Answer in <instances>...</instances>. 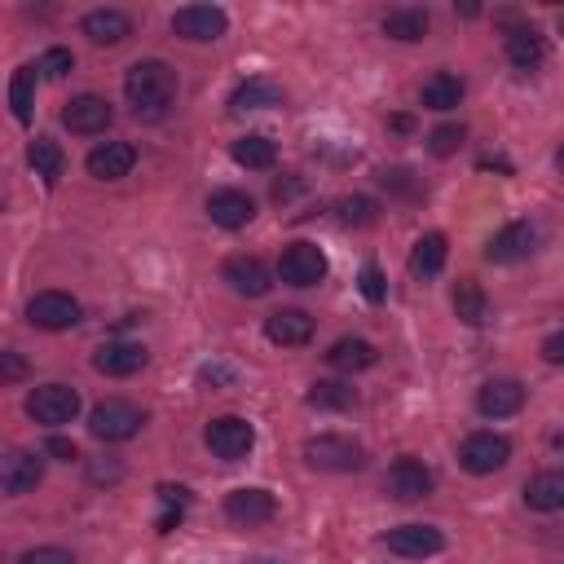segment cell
<instances>
[{"instance_id": "ba28073f", "label": "cell", "mask_w": 564, "mask_h": 564, "mask_svg": "<svg viewBox=\"0 0 564 564\" xmlns=\"http://www.w3.org/2000/svg\"><path fill=\"white\" fill-rule=\"evenodd\" d=\"M278 278L286 286H317L326 278V256L317 242H286L282 260H278Z\"/></svg>"}, {"instance_id": "7a4b0ae2", "label": "cell", "mask_w": 564, "mask_h": 564, "mask_svg": "<svg viewBox=\"0 0 564 564\" xmlns=\"http://www.w3.org/2000/svg\"><path fill=\"white\" fill-rule=\"evenodd\" d=\"M300 454H304V463L317 467V471H361V467H366V449H361L352 436H335V432L308 436Z\"/></svg>"}, {"instance_id": "d4e9b609", "label": "cell", "mask_w": 564, "mask_h": 564, "mask_svg": "<svg viewBox=\"0 0 564 564\" xmlns=\"http://www.w3.org/2000/svg\"><path fill=\"white\" fill-rule=\"evenodd\" d=\"M282 106V88L273 79H247L229 93V110L234 115H247V110H273Z\"/></svg>"}, {"instance_id": "f546056e", "label": "cell", "mask_w": 564, "mask_h": 564, "mask_svg": "<svg viewBox=\"0 0 564 564\" xmlns=\"http://www.w3.org/2000/svg\"><path fill=\"white\" fill-rule=\"evenodd\" d=\"M419 101H423L427 110H454V106L463 101V79L449 75V70H436V75L419 88Z\"/></svg>"}, {"instance_id": "e575fe53", "label": "cell", "mask_w": 564, "mask_h": 564, "mask_svg": "<svg viewBox=\"0 0 564 564\" xmlns=\"http://www.w3.org/2000/svg\"><path fill=\"white\" fill-rule=\"evenodd\" d=\"M335 212H339V220H344V225H375V220H379V203H375V198H366V194L339 198V203H335Z\"/></svg>"}, {"instance_id": "ffe728a7", "label": "cell", "mask_w": 564, "mask_h": 564, "mask_svg": "<svg viewBox=\"0 0 564 564\" xmlns=\"http://www.w3.org/2000/svg\"><path fill=\"white\" fill-rule=\"evenodd\" d=\"M145 361H150V352H145L141 344H132V339H110V344H101V348L93 352V366H97L101 375H115V379L137 375Z\"/></svg>"}, {"instance_id": "277c9868", "label": "cell", "mask_w": 564, "mask_h": 564, "mask_svg": "<svg viewBox=\"0 0 564 564\" xmlns=\"http://www.w3.org/2000/svg\"><path fill=\"white\" fill-rule=\"evenodd\" d=\"M26 414H31L40 427H66V423H75V414H79V392H75L70 383H40V388H31V397H26Z\"/></svg>"}, {"instance_id": "7402d4cb", "label": "cell", "mask_w": 564, "mask_h": 564, "mask_svg": "<svg viewBox=\"0 0 564 564\" xmlns=\"http://www.w3.org/2000/svg\"><path fill=\"white\" fill-rule=\"evenodd\" d=\"M79 31L93 40V44H123L132 35V18L123 9H88L79 18Z\"/></svg>"}, {"instance_id": "f35d334b", "label": "cell", "mask_w": 564, "mask_h": 564, "mask_svg": "<svg viewBox=\"0 0 564 564\" xmlns=\"http://www.w3.org/2000/svg\"><path fill=\"white\" fill-rule=\"evenodd\" d=\"M18 564H75V555L66 546H31L18 555Z\"/></svg>"}, {"instance_id": "7c38bea8", "label": "cell", "mask_w": 564, "mask_h": 564, "mask_svg": "<svg viewBox=\"0 0 564 564\" xmlns=\"http://www.w3.org/2000/svg\"><path fill=\"white\" fill-rule=\"evenodd\" d=\"M40 480H44L40 454H31V449H4L0 454V494L18 498V494H31Z\"/></svg>"}, {"instance_id": "ab89813d", "label": "cell", "mask_w": 564, "mask_h": 564, "mask_svg": "<svg viewBox=\"0 0 564 564\" xmlns=\"http://www.w3.org/2000/svg\"><path fill=\"white\" fill-rule=\"evenodd\" d=\"M357 286H361V295H366L370 304H379V300L388 295V282H383L379 264H366V269H361V278H357Z\"/></svg>"}, {"instance_id": "836d02e7", "label": "cell", "mask_w": 564, "mask_h": 564, "mask_svg": "<svg viewBox=\"0 0 564 564\" xmlns=\"http://www.w3.org/2000/svg\"><path fill=\"white\" fill-rule=\"evenodd\" d=\"M9 106L18 123H31V106H35V66H18L13 84H9Z\"/></svg>"}, {"instance_id": "1f68e13d", "label": "cell", "mask_w": 564, "mask_h": 564, "mask_svg": "<svg viewBox=\"0 0 564 564\" xmlns=\"http://www.w3.org/2000/svg\"><path fill=\"white\" fill-rule=\"evenodd\" d=\"M26 163H31V172L35 176H44L48 185L62 176V167H66V154H62V145L53 141V137H35L31 145H26Z\"/></svg>"}, {"instance_id": "8992f818", "label": "cell", "mask_w": 564, "mask_h": 564, "mask_svg": "<svg viewBox=\"0 0 564 564\" xmlns=\"http://www.w3.org/2000/svg\"><path fill=\"white\" fill-rule=\"evenodd\" d=\"M511 458V441L498 436V432H471L463 445H458V463L471 471V476H494L502 471Z\"/></svg>"}, {"instance_id": "4316f807", "label": "cell", "mask_w": 564, "mask_h": 564, "mask_svg": "<svg viewBox=\"0 0 564 564\" xmlns=\"http://www.w3.org/2000/svg\"><path fill=\"white\" fill-rule=\"evenodd\" d=\"M445 256H449V242H445V234H423L419 242H414V251H410V269L419 273V278H436L441 269H445Z\"/></svg>"}, {"instance_id": "7bdbcfd3", "label": "cell", "mask_w": 564, "mask_h": 564, "mask_svg": "<svg viewBox=\"0 0 564 564\" xmlns=\"http://www.w3.org/2000/svg\"><path fill=\"white\" fill-rule=\"evenodd\" d=\"M198 379H203V383H234V370L216 361V366H203V370H198Z\"/></svg>"}, {"instance_id": "2e32d148", "label": "cell", "mask_w": 564, "mask_h": 564, "mask_svg": "<svg viewBox=\"0 0 564 564\" xmlns=\"http://www.w3.org/2000/svg\"><path fill=\"white\" fill-rule=\"evenodd\" d=\"M383 485H388V494H392V498H401V502H419V498H427V494H432L436 476H432L419 458H397V463L388 467Z\"/></svg>"}, {"instance_id": "cb8c5ba5", "label": "cell", "mask_w": 564, "mask_h": 564, "mask_svg": "<svg viewBox=\"0 0 564 564\" xmlns=\"http://www.w3.org/2000/svg\"><path fill=\"white\" fill-rule=\"evenodd\" d=\"M432 31V18L427 9H414V4H401V9H388L383 13V35L388 40H401V44H414Z\"/></svg>"}, {"instance_id": "3957f363", "label": "cell", "mask_w": 564, "mask_h": 564, "mask_svg": "<svg viewBox=\"0 0 564 564\" xmlns=\"http://www.w3.org/2000/svg\"><path fill=\"white\" fill-rule=\"evenodd\" d=\"M141 427H145V410L132 405V401L110 397V401H101V405L88 410V432L97 441H132Z\"/></svg>"}, {"instance_id": "52a82bcc", "label": "cell", "mask_w": 564, "mask_h": 564, "mask_svg": "<svg viewBox=\"0 0 564 564\" xmlns=\"http://www.w3.org/2000/svg\"><path fill=\"white\" fill-rule=\"evenodd\" d=\"M172 31H176L181 40L212 44V40H220V35L229 31V18H225L220 4H185V9L172 13Z\"/></svg>"}, {"instance_id": "60d3db41", "label": "cell", "mask_w": 564, "mask_h": 564, "mask_svg": "<svg viewBox=\"0 0 564 564\" xmlns=\"http://www.w3.org/2000/svg\"><path fill=\"white\" fill-rule=\"evenodd\" d=\"M44 454H53L57 463H75V458H79L75 441H66V436H48V441H44Z\"/></svg>"}, {"instance_id": "484cf974", "label": "cell", "mask_w": 564, "mask_h": 564, "mask_svg": "<svg viewBox=\"0 0 564 564\" xmlns=\"http://www.w3.org/2000/svg\"><path fill=\"white\" fill-rule=\"evenodd\" d=\"M524 502L533 511H560L564 507V471H538L524 480Z\"/></svg>"}, {"instance_id": "4dcf8cb0", "label": "cell", "mask_w": 564, "mask_h": 564, "mask_svg": "<svg viewBox=\"0 0 564 564\" xmlns=\"http://www.w3.org/2000/svg\"><path fill=\"white\" fill-rule=\"evenodd\" d=\"M229 154H234V163H238V167H251V172H264V167H273V159H278L273 141H269V137H260V132L238 137Z\"/></svg>"}, {"instance_id": "9c48e42d", "label": "cell", "mask_w": 564, "mask_h": 564, "mask_svg": "<svg viewBox=\"0 0 564 564\" xmlns=\"http://www.w3.org/2000/svg\"><path fill=\"white\" fill-rule=\"evenodd\" d=\"M26 322L35 330H70L79 322V300L66 291H40L26 304Z\"/></svg>"}, {"instance_id": "d6a6232c", "label": "cell", "mask_w": 564, "mask_h": 564, "mask_svg": "<svg viewBox=\"0 0 564 564\" xmlns=\"http://www.w3.org/2000/svg\"><path fill=\"white\" fill-rule=\"evenodd\" d=\"M304 401H308L313 410H352V405H357V392H352L348 383H339V379H317Z\"/></svg>"}, {"instance_id": "f1b7e54d", "label": "cell", "mask_w": 564, "mask_h": 564, "mask_svg": "<svg viewBox=\"0 0 564 564\" xmlns=\"http://www.w3.org/2000/svg\"><path fill=\"white\" fill-rule=\"evenodd\" d=\"M375 344L370 339H357V335H348V339H335L330 344V352H326V361L335 366V370H366V366H375Z\"/></svg>"}, {"instance_id": "5b68a950", "label": "cell", "mask_w": 564, "mask_h": 564, "mask_svg": "<svg viewBox=\"0 0 564 564\" xmlns=\"http://www.w3.org/2000/svg\"><path fill=\"white\" fill-rule=\"evenodd\" d=\"M203 441H207V449H212L216 458H225V463H242V458L251 454V445H256V427H251L242 414H220V419L207 423Z\"/></svg>"}, {"instance_id": "603a6c76", "label": "cell", "mask_w": 564, "mask_h": 564, "mask_svg": "<svg viewBox=\"0 0 564 564\" xmlns=\"http://www.w3.org/2000/svg\"><path fill=\"white\" fill-rule=\"evenodd\" d=\"M502 48H507V62L516 70H538L546 62V40H542L538 26H511L507 40H502Z\"/></svg>"}, {"instance_id": "d590c367", "label": "cell", "mask_w": 564, "mask_h": 564, "mask_svg": "<svg viewBox=\"0 0 564 564\" xmlns=\"http://www.w3.org/2000/svg\"><path fill=\"white\" fill-rule=\"evenodd\" d=\"M463 137H467V132H463V123H441V128H432V132H427V150H432L436 159H449V154L463 145Z\"/></svg>"}, {"instance_id": "74e56055", "label": "cell", "mask_w": 564, "mask_h": 564, "mask_svg": "<svg viewBox=\"0 0 564 564\" xmlns=\"http://www.w3.org/2000/svg\"><path fill=\"white\" fill-rule=\"evenodd\" d=\"M26 375H31L26 357L13 352V348H0V388H4V383H18V379H26Z\"/></svg>"}, {"instance_id": "44dd1931", "label": "cell", "mask_w": 564, "mask_h": 564, "mask_svg": "<svg viewBox=\"0 0 564 564\" xmlns=\"http://www.w3.org/2000/svg\"><path fill=\"white\" fill-rule=\"evenodd\" d=\"M207 216H212V225H220V229H242V225H251V216H256V198L242 194V189H216V194L207 198Z\"/></svg>"}, {"instance_id": "ee69618b", "label": "cell", "mask_w": 564, "mask_h": 564, "mask_svg": "<svg viewBox=\"0 0 564 564\" xmlns=\"http://www.w3.org/2000/svg\"><path fill=\"white\" fill-rule=\"evenodd\" d=\"M88 476L101 485V480H119V476H123V467L110 458V463H93V467H88Z\"/></svg>"}, {"instance_id": "d6986e66", "label": "cell", "mask_w": 564, "mask_h": 564, "mask_svg": "<svg viewBox=\"0 0 564 564\" xmlns=\"http://www.w3.org/2000/svg\"><path fill=\"white\" fill-rule=\"evenodd\" d=\"M264 339L282 344V348H300L313 339V317L304 308H278L264 317Z\"/></svg>"}, {"instance_id": "5bb4252c", "label": "cell", "mask_w": 564, "mask_h": 564, "mask_svg": "<svg viewBox=\"0 0 564 564\" xmlns=\"http://www.w3.org/2000/svg\"><path fill=\"white\" fill-rule=\"evenodd\" d=\"M533 247H538V229H533L529 220H511V225H502V229L489 238L485 260H494V264H516V260L533 256Z\"/></svg>"}, {"instance_id": "e0dca14e", "label": "cell", "mask_w": 564, "mask_h": 564, "mask_svg": "<svg viewBox=\"0 0 564 564\" xmlns=\"http://www.w3.org/2000/svg\"><path fill=\"white\" fill-rule=\"evenodd\" d=\"M524 405V383L520 379H485L476 388V410L485 419H507Z\"/></svg>"}, {"instance_id": "8d00e7d4", "label": "cell", "mask_w": 564, "mask_h": 564, "mask_svg": "<svg viewBox=\"0 0 564 564\" xmlns=\"http://www.w3.org/2000/svg\"><path fill=\"white\" fill-rule=\"evenodd\" d=\"M75 66V57H70V48H44V57L35 62V70L44 75V79H62L66 70Z\"/></svg>"}, {"instance_id": "83f0119b", "label": "cell", "mask_w": 564, "mask_h": 564, "mask_svg": "<svg viewBox=\"0 0 564 564\" xmlns=\"http://www.w3.org/2000/svg\"><path fill=\"white\" fill-rule=\"evenodd\" d=\"M454 313L467 326H485L489 322V295L480 291L476 278H458V286H454Z\"/></svg>"}, {"instance_id": "ac0fdd59", "label": "cell", "mask_w": 564, "mask_h": 564, "mask_svg": "<svg viewBox=\"0 0 564 564\" xmlns=\"http://www.w3.org/2000/svg\"><path fill=\"white\" fill-rule=\"evenodd\" d=\"M132 163H137V150H132L128 141H101V145H93L88 159H84L88 176H97V181H119V176L132 172Z\"/></svg>"}, {"instance_id": "4fadbf2b", "label": "cell", "mask_w": 564, "mask_h": 564, "mask_svg": "<svg viewBox=\"0 0 564 564\" xmlns=\"http://www.w3.org/2000/svg\"><path fill=\"white\" fill-rule=\"evenodd\" d=\"M110 119H115V110H110V101L97 97V93H79V97H70L66 110H62V123H66L70 132H79V137H97V132H106Z\"/></svg>"}, {"instance_id": "6da1fadb", "label": "cell", "mask_w": 564, "mask_h": 564, "mask_svg": "<svg viewBox=\"0 0 564 564\" xmlns=\"http://www.w3.org/2000/svg\"><path fill=\"white\" fill-rule=\"evenodd\" d=\"M123 97H128V106H132L137 119L154 123V119H163V115L172 110V101H176V70H172L167 62H159V57H145V62L128 66V75H123Z\"/></svg>"}, {"instance_id": "30bf717a", "label": "cell", "mask_w": 564, "mask_h": 564, "mask_svg": "<svg viewBox=\"0 0 564 564\" xmlns=\"http://www.w3.org/2000/svg\"><path fill=\"white\" fill-rule=\"evenodd\" d=\"M225 516L242 529H256V524H269L278 516V498L260 485H242V489H229L225 494Z\"/></svg>"}, {"instance_id": "b9f144b4", "label": "cell", "mask_w": 564, "mask_h": 564, "mask_svg": "<svg viewBox=\"0 0 564 564\" xmlns=\"http://www.w3.org/2000/svg\"><path fill=\"white\" fill-rule=\"evenodd\" d=\"M159 498L167 502V511H185V502H189V489H185V485H159Z\"/></svg>"}, {"instance_id": "9a60e30c", "label": "cell", "mask_w": 564, "mask_h": 564, "mask_svg": "<svg viewBox=\"0 0 564 564\" xmlns=\"http://www.w3.org/2000/svg\"><path fill=\"white\" fill-rule=\"evenodd\" d=\"M220 278H225L238 295H247V300H260V295H269V286H273V273L264 269L260 256H229L225 269H220Z\"/></svg>"}, {"instance_id": "f6af8a7d", "label": "cell", "mask_w": 564, "mask_h": 564, "mask_svg": "<svg viewBox=\"0 0 564 564\" xmlns=\"http://www.w3.org/2000/svg\"><path fill=\"white\" fill-rule=\"evenodd\" d=\"M542 357H546V361H564V335H560V330H555V335H546Z\"/></svg>"}, {"instance_id": "8fae6325", "label": "cell", "mask_w": 564, "mask_h": 564, "mask_svg": "<svg viewBox=\"0 0 564 564\" xmlns=\"http://www.w3.org/2000/svg\"><path fill=\"white\" fill-rule=\"evenodd\" d=\"M383 546L401 560H427V555L445 551V533L436 524H397L383 533Z\"/></svg>"}]
</instances>
